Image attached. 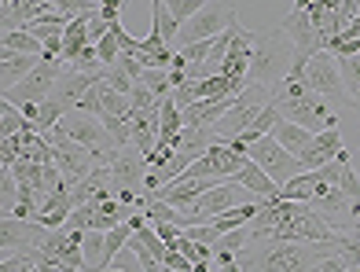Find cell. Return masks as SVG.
<instances>
[{
  "label": "cell",
  "mask_w": 360,
  "mask_h": 272,
  "mask_svg": "<svg viewBox=\"0 0 360 272\" xmlns=\"http://www.w3.org/2000/svg\"><path fill=\"white\" fill-rule=\"evenodd\" d=\"M294 70V41L283 30H257L250 56V82L280 89Z\"/></svg>",
  "instance_id": "obj_1"
},
{
  "label": "cell",
  "mask_w": 360,
  "mask_h": 272,
  "mask_svg": "<svg viewBox=\"0 0 360 272\" xmlns=\"http://www.w3.org/2000/svg\"><path fill=\"white\" fill-rule=\"evenodd\" d=\"M346 235V232H342ZM331 250H342L338 243H269L261 254V268L265 272H316L323 258H331Z\"/></svg>",
  "instance_id": "obj_2"
},
{
  "label": "cell",
  "mask_w": 360,
  "mask_h": 272,
  "mask_svg": "<svg viewBox=\"0 0 360 272\" xmlns=\"http://www.w3.org/2000/svg\"><path fill=\"white\" fill-rule=\"evenodd\" d=\"M272 92H276V89L250 82L247 89H243V92L236 96L232 110H228V115H224L221 122H214V143H228V140H236V136L247 133L250 125H254V118H257L269 103H272Z\"/></svg>",
  "instance_id": "obj_3"
},
{
  "label": "cell",
  "mask_w": 360,
  "mask_h": 272,
  "mask_svg": "<svg viewBox=\"0 0 360 272\" xmlns=\"http://www.w3.org/2000/svg\"><path fill=\"white\" fill-rule=\"evenodd\" d=\"M239 22V11H236V0H206L199 15H191V19L180 26V48L184 44H195V41H214L221 37L224 30H232Z\"/></svg>",
  "instance_id": "obj_4"
},
{
  "label": "cell",
  "mask_w": 360,
  "mask_h": 272,
  "mask_svg": "<svg viewBox=\"0 0 360 272\" xmlns=\"http://www.w3.org/2000/svg\"><path fill=\"white\" fill-rule=\"evenodd\" d=\"M56 133L70 136V140H77L81 148H89L92 155H100L103 162H110V158L118 155V148H114L110 133L103 129V122L96 118V115H85V110H77V107H74V110H67V115L59 118Z\"/></svg>",
  "instance_id": "obj_5"
},
{
  "label": "cell",
  "mask_w": 360,
  "mask_h": 272,
  "mask_svg": "<svg viewBox=\"0 0 360 272\" xmlns=\"http://www.w3.org/2000/svg\"><path fill=\"white\" fill-rule=\"evenodd\" d=\"M272 103L280 107V115H283L287 122H298V125H305L309 133L342 129L338 115H335V110L323 103V96H316V92H305V96H298V100H280V96H272Z\"/></svg>",
  "instance_id": "obj_6"
},
{
  "label": "cell",
  "mask_w": 360,
  "mask_h": 272,
  "mask_svg": "<svg viewBox=\"0 0 360 272\" xmlns=\"http://www.w3.org/2000/svg\"><path fill=\"white\" fill-rule=\"evenodd\" d=\"M247 158H250V162H257V166L265 169L280 188H283L290 177H298V173H302V158H298V155H290L272 133H269V136H261V140H254L250 148H247Z\"/></svg>",
  "instance_id": "obj_7"
},
{
  "label": "cell",
  "mask_w": 360,
  "mask_h": 272,
  "mask_svg": "<svg viewBox=\"0 0 360 272\" xmlns=\"http://www.w3.org/2000/svg\"><path fill=\"white\" fill-rule=\"evenodd\" d=\"M44 136H48V143L56 148V166H59L63 181H67L70 188H74V184H81V181H85L89 173L96 169V166L103 162L100 155H92L89 148H81L77 140L63 136V133H56V129H52V133H44Z\"/></svg>",
  "instance_id": "obj_8"
},
{
  "label": "cell",
  "mask_w": 360,
  "mask_h": 272,
  "mask_svg": "<svg viewBox=\"0 0 360 272\" xmlns=\"http://www.w3.org/2000/svg\"><path fill=\"white\" fill-rule=\"evenodd\" d=\"M63 74V63H52V59H41L34 70H30V77H22L15 89L4 92L8 103H41V100H52L56 92V82Z\"/></svg>",
  "instance_id": "obj_9"
},
{
  "label": "cell",
  "mask_w": 360,
  "mask_h": 272,
  "mask_svg": "<svg viewBox=\"0 0 360 272\" xmlns=\"http://www.w3.org/2000/svg\"><path fill=\"white\" fill-rule=\"evenodd\" d=\"M85 232H74V228H48L44 243L37 250V261H56L63 268H85Z\"/></svg>",
  "instance_id": "obj_10"
},
{
  "label": "cell",
  "mask_w": 360,
  "mask_h": 272,
  "mask_svg": "<svg viewBox=\"0 0 360 272\" xmlns=\"http://www.w3.org/2000/svg\"><path fill=\"white\" fill-rule=\"evenodd\" d=\"M243 202H254L250 191L243 188L239 181H221V184L210 188L206 195H199V199L191 202V214L199 217V221H214V217L236 210V206H243Z\"/></svg>",
  "instance_id": "obj_11"
},
{
  "label": "cell",
  "mask_w": 360,
  "mask_h": 272,
  "mask_svg": "<svg viewBox=\"0 0 360 272\" xmlns=\"http://www.w3.org/2000/svg\"><path fill=\"white\" fill-rule=\"evenodd\" d=\"M305 89L309 92H316V96H331V100H338V96H349L346 92V82H342V70H338V59L331 52H320L305 63Z\"/></svg>",
  "instance_id": "obj_12"
},
{
  "label": "cell",
  "mask_w": 360,
  "mask_h": 272,
  "mask_svg": "<svg viewBox=\"0 0 360 272\" xmlns=\"http://www.w3.org/2000/svg\"><path fill=\"white\" fill-rule=\"evenodd\" d=\"M110 173H114V188L143 191V181H147V173H151V166H147V155L129 143V148H122L110 158Z\"/></svg>",
  "instance_id": "obj_13"
},
{
  "label": "cell",
  "mask_w": 360,
  "mask_h": 272,
  "mask_svg": "<svg viewBox=\"0 0 360 272\" xmlns=\"http://www.w3.org/2000/svg\"><path fill=\"white\" fill-rule=\"evenodd\" d=\"M100 82H107V67H103V70H92V74H77V70H70V67H63L52 100H59L67 110H74L81 96H85L92 85H100Z\"/></svg>",
  "instance_id": "obj_14"
},
{
  "label": "cell",
  "mask_w": 360,
  "mask_h": 272,
  "mask_svg": "<svg viewBox=\"0 0 360 272\" xmlns=\"http://www.w3.org/2000/svg\"><path fill=\"white\" fill-rule=\"evenodd\" d=\"M342 151H346V148H342L338 129H323V133L313 136V143H309L298 158H302V169H320V166H327V162H335Z\"/></svg>",
  "instance_id": "obj_15"
},
{
  "label": "cell",
  "mask_w": 360,
  "mask_h": 272,
  "mask_svg": "<svg viewBox=\"0 0 360 272\" xmlns=\"http://www.w3.org/2000/svg\"><path fill=\"white\" fill-rule=\"evenodd\" d=\"M129 122H133V148L143 151L147 158L155 155L158 148V122H162V107H147V110H136V115H129Z\"/></svg>",
  "instance_id": "obj_16"
},
{
  "label": "cell",
  "mask_w": 360,
  "mask_h": 272,
  "mask_svg": "<svg viewBox=\"0 0 360 272\" xmlns=\"http://www.w3.org/2000/svg\"><path fill=\"white\" fill-rule=\"evenodd\" d=\"M70 214H74V191H70V184H67V188H59L56 195L44 199L37 221H41L44 228H63V225L70 221Z\"/></svg>",
  "instance_id": "obj_17"
},
{
  "label": "cell",
  "mask_w": 360,
  "mask_h": 272,
  "mask_svg": "<svg viewBox=\"0 0 360 272\" xmlns=\"http://www.w3.org/2000/svg\"><path fill=\"white\" fill-rule=\"evenodd\" d=\"M19 110L30 118V125H34L37 133H52L59 118L67 115V107H63L59 100H41V103H19Z\"/></svg>",
  "instance_id": "obj_18"
},
{
  "label": "cell",
  "mask_w": 360,
  "mask_h": 272,
  "mask_svg": "<svg viewBox=\"0 0 360 272\" xmlns=\"http://www.w3.org/2000/svg\"><path fill=\"white\" fill-rule=\"evenodd\" d=\"M232 181H239V184L247 188L254 199H276V195H280V184H276V181H272V177H269V173L261 169L257 162H247V166H243Z\"/></svg>",
  "instance_id": "obj_19"
},
{
  "label": "cell",
  "mask_w": 360,
  "mask_h": 272,
  "mask_svg": "<svg viewBox=\"0 0 360 272\" xmlns=\"http://www.w3.org/2000/svg\"><path fill=\"white\" fill-rule=\"evenodd\" d=\"M41 63V56H4L0 59V89H15L22 82V77H30V70H34Z\"/></svg>",
  "instance_id": "obj_20"
},
{
  "label": "cell",
  "mask_w": 360,
  "mask_h": 272,
  "mask_svg": "<svg viewBox=\"0 0 360 272\" xmlns=\"http://www.w3.org/2000/svg\"><path fill=\"white\" fill-rule=\"evenodd\" d=\"M272 136L280 140L290 155H302V151L309 148V143H313V136H316V133H309L305 125H298V122L280 118V122H276V129H272Z\"/></svg>",
  "instance_id": "obj_21"
},
{
  "label": "cell",
  "mask_w": 360,
  "mask_h": 272,
  "mask_svg": "<svg viewBox=\"0 0 360 272\" xmlns=\"http://www.w3.org/2000/svg\"><path fill=\"white\" fill-rule=\"evenodd\" d=\"M320 184V169H302L298 177H290L283 188H280V199L287 202H309L313 199V191Z\"/></svg>",
  "instance_id": "obj_22"
},
{
  "label": "cell",
  "mask_w": 360,
  "mask_h": 272,
  "mask_svg": "<svg viewBox=\"0 0 360 272\" xmlns=\"http://www.w3.org/2000/svg\"><path fill=\"white\" fill-rule=\"evenodd\" d=\"M4 56H44V41H37L30 30H11L4 34V48H0V59Z\"/></svg>",
  "instance_id": "obj_23"
},
{
  "label": "cell",
  "mask_w": 360,
  "mask_h": 272,
  "mask_svg": "<svg viewBox=\"0 0 360 272\" xmlns=\"http://www.w3.org/2000/svg\"><path fill=\"white\" fill-rule=\"evenodd\" d=\"M250 243V228L243 225V228H236V232H224L217 243H214V265H221V261H236V254Z\"/></svg>",
  "instance_id": "obj_24"
},
{
  "label": "cell",
  "mask_w": 360,
  "mask_h": 272,
  "mask_svg": "<svg viewBox=\"0 0 360 272\" xmlns=\"http://www.w3.org/2000/svg\"><path fill=\"white\" fill-rule=\"evenodd\" d=\"M67 26H70V19L67 15H59V11H48V15H41V19H34V22H26L22 30H30L37 41H52V37H63L67 34Z\"/></svg>",
  "instance_id": "obj_25"
},
{
  "label": "cell",
  "mask_w": 360,
  "mask_h": 272,
  "mask_svg": "<svg viewBox=\"0 0 360 272\" xmlns=\"http://www.w3.org/2000/svg\"><path fill=\"white\" fill-rule=\"evenodd\" d=\"M151 30H158V34L166 37L169 44L176 41V34H180V22H176V15L169 11L166 0H151Z\"/></svg>",
  "instance_id": "obj_26"
},
{
  "label": "cell",
  "mask_w": 360,
  "mask_h": 272,
  "mask_svg": "<svg viewBox=\"0 0 360 272\" xmlns=\"http://www.w3.org/2000/svg\"><path fill=\"white\" fill-rule=\"evenodd\" d=\"M107 115L129 118V115H133V103H129V96L114 92L107 82H100V118H107Z\"/></svg>",
  "instance_id": "obj_27"
},
{
  "label": "cell",
  "mask_w": 360,
  "mask_h": 272,
  "mask_svg": "<svg viewBox=\"0 0 360 272\" xmlns=\"http://www.w3.org/2000/svg\"><path fill=\"white\" fill-rule=\"evenodd\" d=\"M26 129H34L30 125V118L19 110V103H0V136H19V133H26Z\"/></svg>",
  "instance_id": "obj_28"
},
{
  "label": "cell",
  "mask_w": 360,
  "mask_h": 272,
  "mask_svg": "<svg viewBox=\"0 0 360 272\" xmlns=\"http://www.w3.org/2000/svg\"><path fill=\"white\" fill-rule=\"evenodd\" d=\"M19 206V177L11 169H0V214H15Z\"/></svg>",
  "instance_id": "obj_29"
},
{
  "label": "cell",
  "mask_w": 360,
  "mask_h": 272,
  "mask_svg": "<svg viewBox=\"0 0 360 272\" xmlns=\"http://www.w3.org/2000/svg\"><path fill=\"white\" fill-rule=\"evenodd\" d=\"M140 85H147L158 100H166V96H173V82H169V70H143L140 74Z\"/></svg>",
  "instance_id": "obj_30"
},
{
  "label": "cell",
  "mask_w": 360,
  "mask_h": 272,
  "mask_svg": "<svg viewBox=\"0 0 360 272\" xmlns=\"http://www.w3.org/2000/svg\"><path fill=\"white\" fill-rule=\"evenodd\" d=\"M59 15H67V19H77V15H96L100 4L96 0H52Z\"/></svg>",
  "instance_id": "obj_31"
},
{
  "label": "cell",
  "mask_w": 360,
  "mask_h": 272,
  "mask_svg": "<svg viewBox=\"0 0 360 272\" xmlns=\"http://www.w3.org/2000/svg\"><path fill=\"white\" fill-rule=\"evenodd\" d=\"M338 70H342V82H346V92H349V100H353V92L360 89V56L338 59Z\"/></svg>",
  "instance_id": "obj_32"
},
{
  "label": "cell",
  "mask_w": 360,
  "mask_h": 272,
  "mask_svg": "<svg viewBox=\"0 0 360 272\" xmlns=\"http://www.w3.org/2000/svg\"><path fill=\"white\" fill-rule=\"evenodd\" d=\"M92 217H96V202H85V206H74L70 221L63 228H74V232H89L92 228Z\"/></svg>",
  "instance_id": "obj_33"
},
{
  "label": "cell",
  "mask_w": 360,
  "mask_h": 272,
  "mask_svg": "<svg viewBox=\"0 0 360 272\" xmlns=\"http://www.w3.org/2000/svg\"><path fill=\"white\" fill-rule=\"evenodd\" d=\"M107 85L114 89V92H122V96H129V92H133V77H129L122 67H118V63H114V67H107Z\"/></svg>",
  "instance_id": "obj_34"
},
{
  "label": "cell",
  "mask_w": 360,
  "mask_h": 272,
  "mask_svg": "<svg viewBox=\"0 0 360 272\" xmlns=\"http://www.w3.org/2000/svg\"><path fill=\"white\" fill-rule=\"evenodd\" d=\"M166 4H169V11L176 15V22H180V26H184L191 15H199V11H202V0H166Z\"/></svg>",
  "instance_id": "obj_35"
},
{
  "label": "cell",
  "mask_w": 360,
  "mask_h": 272,
  "mask_svg": "<svg viewBox=\"0 0 360 272\" xmlns=\"http://www.w3.org/2000/svg\"><path fill=\"white\" fill-rule=\"evenodd\" d=\"M96 48H100V59H103V67H114V63L122 59V44H118V37H114L110 30H107V37H103L100 44H96Z\"/></svg>",
  "instance_id": "obj_36"
},
{
  "label": "cell",
  "mask_w": 360,
  "mask_h": 272,
  "mask_svg": "<svg viewBox=\"0 0 360 272\" xmlns=\"http://www.w3.org/2000/svg\"><path fill=\"white\" fill-rule=\"evenodd\" d=\"M129 103H133V115H136V110H147V107H155L158 103V96L151 92V89H147V85H133V92H129Z\"/></svg>",
  "instance_id": "obj_37"
},
{
  "label": "cell",
  "mask_w": 360,
  "mask_h": 272,
  "mask_svg": "<svg viewBox=\"0 0 360 272\" xmlns=\"http://www.w3.org/2000/svg\"><path fill=\"white\" fill-rule=\"evenodd\" d=\"M26 261H30V254H11V258L0 261V272H22Z\"/></svg>",
  "instance_id": "obj_38"
},
{
  "label": "cell",
  "mask_w": 360,
  "mask_h": 272,
  "mask_svg": "<svg viewBox=\"0 0 360 272\" xmlns=\"http://www.w3.org/2000/svg\"><path fill=\"white\" fill-rule=\"evenodd\" d=\"M122 4H125V0H103V4H100V15H103L107 22H118V15H122Z\"/></svg>",
  "instance_id": "obj_39"
},
{
  "label": "cell",
  "mask_w": 360,
  "mask_h": 272,
  "mask_svg": "<svg viewBox=\"0 0 360 272\" xmlns=\"http://www.w3.org/2000/svg\"><path fill=\"white\" fill-rule=\"evenodd\" d=\"M316 272H346V261H342V254H331V258H323Z\"/></svg>",
  "instance_id": "obj_40"
},
{
  "label": "cell",
  "mask_w": 360,
  "mask_h": 272,
  "mask_svg": "<svg viewBox=\"0 0 360 272\" xmlns=\"http://www.w3.org/2000/svg\"><path fill=\"white\" fill-rule=\"evenodd\" d=\"M37 272H63V265H56V261H37Z\"/></svg>",
  "instance_id": "obj_41"
},
{
  "label": "cell",
  "mask_w": 360,
  "mask_h": 272,
  "mask_svg": "<svg viewBox=\"0 0 360 272\" xmlns=\"http://www.w3.org/2000/svg\"><path fill=\"white\" fill-rule=\"evenodd\" d=\"M217 272H243V268H239V261H221Z\"/></svg>",
  "instance_id": "obj_42"
},
{
  "label": "cell",
  "mask_w": 360,
  "mask_h": 272,
  "mask_svg": "<svg viewBox=\"0 0 360 272\" xmlns=\"http://www.w3.org/2000/svg\"><path fill=\"white\" fill-rule=\"evenodd\" d=\"M309 4H313V0H294V8H298V11H305Z\"/></svg>",
  "instance_id": "obj_43"
},
{
  "label": "cell",
  "mask_w": 360,
  "mask_h": 272,
  "mask_svg": "<svg viewBox=\"0 0 360 272\" xmlns=\"http://www.w3.org/2000/svg\"><path fill=\"white\" fill-rule=\"evenodd\" d=\"M349 103H353V107H356V110H360V89H356V92H353V100H349Z\"/></svg>",
  "instance_id": "obj_44"
},
{
  "label": "cell",
  "mask_w": 360,
  "mask_h": 272,
  "mask_svg": "<svg viewBox=\"0 0 360 272\" xmlns=\"http://www.w3.org/2000/svg\"><path fill=\"white\" fill-rule=\"evenodd\" d=\"M103 272H125V268H118V265H110V268H103Z\"/></svg>",
  "instance_id": "obj_45"
},
{
  "label": "cell",
  "mask_w": 360,
  "mask_h": 272,
  "mask_svg": "<svg viewBox=\"0 0 360 272\" xmlns=\"http://www.w3.org/2000/svg\"><path fill=\"white\" fill-rule=\"evenodd\" d=\"M63 272H92V268H63Z\"/></svg>",
  "instance_id": "obj_46"
},
{
  "label": "cell",
  "mask_w": 360,
  "mask_h": 272,
  "mask_svg": "<svg viewBox=\"0 0 360 272\" xmlns=\"http://www.w3.org/2000/svg\"><path fill=\"white\" fill-rule=\"evenodd\" d=\"M346 272H360V265H356V268H346Z\"/></svg>",
  "instance_id": "obj_47"
},
{
  "label": "cell",
  "mask_w": 360,
  "mask_h": 272,
  "mask_svg": "<svg viewBox=\"0 0 360 272\" xmlns=\"http://www.w3.org/2000/svg\"><path fill=\"white\" fill-rule=\"evenodd\" d=\"M356 11H360V0H356Z\"/></svg>",
  "instance_id": "obj_48"
},
{
  "label": "cell",
  "mask_w": 360,
  "mask_h": 272,
  "mask_svg": "<svg viewBox=\"0 0 360 272\" xmlns=\"http://www.w3.org/2000/svg\"><path fill=\"white\" fill-rule=\"evenodd\" d=\"M202 4H206V0H202Z\"/></svg>",
  "instance_id": "obj_49"
}]
</instances>
